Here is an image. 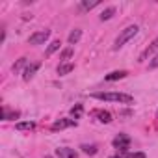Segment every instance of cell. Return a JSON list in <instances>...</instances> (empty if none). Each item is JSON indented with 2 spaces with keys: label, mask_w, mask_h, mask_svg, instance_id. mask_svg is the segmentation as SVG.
<instances>
[{
  "label": "cell",
  "mask_w": 158,
  "mask_h": 158,
  "mask_svg": "<svg viewBox=\"0 0 158 158\" xmlns=\"http://www.w3.org/2000/svg\"><path fill=\"white\" fill-rule=\"evenodd\" d=\"M93 99L97 101H106V102H121V104H132L134 97L128 93H115V91H99V93H91Z\"/></svg>",
  "instance_id": "6da1fadb"
},
{
  "label": "cell",
  "mask_w": 158,
  "mask_h": 158,
  "mask_svg": "<svg viewBox=\"0 0 158 158\" xmlns=\"http://www.w3.org/2000/svg\"><path fill=\"white\" fill-rule=\"evenodd\" d=\"M138 30H139V28H138V24H130V26H127V28L117 35V39H115V43H114V50H119L127 41H130V39L138 34Z\"/></svg>",
  "instance_id": "7a4b0ae2"
},
{
  "label": "cell",
  "mask_w": 158,
  "mask_h": 158,
  "mask_svg": "<svg viewBox=\"0 0 158 158\" xmlns=\"http://www.w3.org/2000/svg\"><path fill=\"white\" fill-rule=\"evenodd\" d=\"M112 145H114L117 151H121V152H127V151H128V147H130V138H128L127 134H117V136L114 138Z\"/></svg>",
  "instance_id": "3957f363"
},
{
  "label": "cell",
  "mask_w": 158,
  "mask_h": 158,
  "mask_svg": "<svg viewBox=\"0 0 158 158\" xmlns=\"http://www.w3.org/2000/svg\"><path fill=\"white\" fill-rule=\"evenodd\" d=\"M48 35H50L48 30H39V32H35V34H32V35L28 37V43H30V45H43V43L48 39Z\"/></svg>",
  "instance_id": "277c9868"
},
{
  "label": "cell",
  "mask_w": 158,
  "mask_h": 158,
  "mask_svg": "<svg viewBox=\"0 0 158 158\" xmlns=\"http://www.w3.org/2000/svg\"><path fill=\"white\" fill-rule=\"evenodd\" d=\"M69 127H76V121L74 119H69V117H63V119H58V121H54L52 123V127H50V130H63V128H69Z\"/></svg>",
  "instance_id": "5b68a950"
},
{
  "label": "cell",
  "mask_w": 158,
  "mask_h": 158,
  "mask_svg": "<svg viewBox=\"0 0 158 158\" xmlns=\"http://www.w3.org/2000/svg\"><path fill=\"white\" fill-rule=\"evenodd\" d=\"M39 67H41V63H39V61H35V63H30V65L24 69V73H23L24 82H30V80H32V78H34V74L39 71Z\"/></svg>",
  "instance_id": "8992f818"
},
{
  "label": "cell",
  "mask_w": 158,
  "mask_h": 158,
  "mask_svg": "<svg viewBox=\"0 0 158 158\" xmlns=\"http://www.w3.org/2000/svg\"><path fill=\"white\" fill-rule=\"evenodd\" d=\"M91 115L97 117V121H101V123H112V114H110L108 110H101V108H97V110L91 112Z\"/></svg>",
  "instance_id": "52a82bcc"
},
{
  "label": "cell",
  "mask_w": 158,
  "mask_h": 158,
  "mask_svg": "<svg viewBox=\"0 0 158 158\" xmlns=\"http://www.w3.org/2000/svg\"><path fill=\"white\" fill-rule=\"evenodd\" d=\"M56 156L58 158H78V152L74 149H71V147H58Z\"/></svg>",
  "instance_id": "ba28073f"
},
{
  "label": "cell",
  "mask_w": 158,
  "mask_h": 158,
  "mask_svg": "<svg viewBox=\"0 0 158 158\" xmlns=\"http://www.w3.org/2000/svg\"><path fill=\"white\" fill-rule=\"evenodd\" d=\"M156 50H158V37H156V39H154V41H152V43H151L143 52H141V54H139V60H138V61H145V60H147L149 56H152Z\"/></svg>",
  "instance_id": "9c48e42d"
},
{
  "label": "cell",
  "mask_w": 158,
  "mask_h": 158,
  "mask_svg": "<svg viewBox=\"0 0 158 158\" xmlns=\"http://www.w3.org/2000/svg\"><path fill=\"white\" fill-rule=\"evenodd\" d=\"M19 117H21V112H17V110H10L8 106L2 108V119H4V121H11V119H19Z\"/></svg>",
  "instance_id": "30bf717a"
},
{
  "label": "cell",
  "mask_w": 158,
  "mask_h": 158,
  "mask_svg": "<svg viewBox=\"0 0 158 158\" xmlns=\"http://www.w3.org/2000/svg\"><path fill=\"white\" fill-rule=\"evenodd\" d=\"M128 73L127 71H114V73H110V74H106L104 76V80L106 82H114V80H121V78H125Z\"/></svg>",
  "instance_id": "8fae6325"
},
{
  "label": "cell",
  "mask_w": 158,
  "mask_h": 158,
  "mask_svg": "<svg viewBox=\"0 0 158 158\" xmlns=\"http://www.w3.org/2000/svg\"><path fill=\"white\" fill-rule=\"evenodd\" d=\"M80 37H82V30H80V28H74V30L69 34L67 41H69V45H76L78 41H80Z\"/></svg>",
  "instance_id": "7c38bea8"
},
{
  "label": "cell",
  "mask_w": 158,
  "mask_h": 158,
  "mask_svg": "<svg viewBox=\"0 0 158 158\" xmlns=\"http://www.w3.org/2000/svg\"><path fill=\"white\" fill-rule=\"evenodd\" d=\"M97 6H101L99 0H93V2H80V4H78V10H80V11H91Z\"/></svg>",
  "instance_id": "4fadbf2b"
},
{
  "label": "cell",
  "mask_w": 158,
  "mask_h": 158,
  "mask_svg": "<svg viewBox=\"0 0 158 158\" xmlns=\"http://www.w3.org/2000/svg\"><path fill=\"white\" fill-rule=\"evenodd\" d=\"M73 69H74V63H60V65H58V74H60V76L69 74Z\"/></svg>",
  "instance_id": "5bb4252c"
},
{
  "label": "cell",
  "mask_w": 158,
  "mask_h": 158,
  "mask_svg": "<svg viewBox=\"0 0 158 158\" xmlns=\"http://www.w3.org/2000/svg\"><path fill=\"white\" fill-rule=\"evenodd\" d=\"M28 65H30V63H28V58H19V60H17V63H13V67H11V69H13V73H19L23 67L26 69Z\"/></svg>",
  "instance_id": "9a60e30c"
},
{
  "label": "cell",
  "mask_w": 158,
  "mask_h": 158,
  "mask_svg": "<svg viewBox=\"0 0 158 158\" xmlns=\"http://www.w3.org/2000/svg\"><path fill=\"white\" fill-rule=\"evenodd\" d=\"M15 128H17V130H28V132H30V130L35 128V123H34V121H23V123H17Z\"/></svg>",
  "instance_id": "2e32d148"
},
{
  "label": "cell",
  "mask_w": 158,
  "mask_h": 158,
  "mask_svg": "<svg viewBox=\"0 0 158 158\" xmlns=\"http://www.w3.org/2000/svg\"><path fill=\"white\" fill-rule=\"evenodd\" d=\"M114 15H115V8H114V6H112V8H106V10L101 13V21H110Z\"/></svg>",
  "instance_id": "e0dca14e"
},
{
  "label": "cell",
  "mask_w": 158,
  "mask_h": 158,
  "mask_svg": "<svg viewBox=\"0 0 158 158\" xmlns=\"http://www.w3.org/2000/svg\"><path fill=\"white\" fill-rule=\"evenodd\" d=\"M60 45H61V43H60V39H54V41L48 45V48H47V56H52V54L60 48Z\"/></svg>",
  "instance_id": "ac0fdd59"
},
{
  "label": "cell",
  "mask_w": 158,
  "mask_h": 158,
  "mask_svg": "<svg viewBox=\"0 0 158 158\" xmlns=\"http://www.w3.org/2000/svg\"><path fill=\"white\" fill-rule=\"evenodd\" d=\"M82 112H84V108H82V104H74L73 108H71V115L74 117V119H78L82 115Z\"/></svg>",
  "instance_id": "d6986e66"
},
{
  "label": "cell",
  "mask_w": 158,
  "mask_h": 158,
  "mask_svg": "<svg viewBox=\"0 0 158 158\" xmlns=\"http://www.w3.org/2000/svg\"><path fill=\"white\" fill-rule=\"evenodd\" d=\"M80 149H82L86 154H95V152H97V145H82Z\"/></svg>",
  "instance_id": "ffe728a7"
},
{
  "label": "cell",
  "mask_w": 158,
  "mask_h": 158,
  "mask_svg": "<svg viewBox=\"0 0 158 158\" xmlns=\"http://www.w3.org/2000/svg\"><path fill=\"white\" fill-rule=\"evenodd\" d=\"M73 56V48H65L63 52H61V56H60V60H69Z\"/></svg>",
  "instance_id": "44dd1931"
},
{
  "label": "cell",
  "mask_w": 158,
  "mask_h": 158,
  "mask_svg": "<svg viewBox=\"0 0 158 158\" xmlns=\"http://www.w3.org/2000/svg\"><path fill=\"white\" fill-rule=\"evenodd\" d=\"M158 67V52H156V56L149 61V69H156Z\"/></svg>",
  "instance_id": "7402d4cb"
},
{
  "label": "cell",
  "mask_w": 158,
  "mask_h": 158,
  "mask_svg": "<svg viewBox=\"0 0 158 158\" xmlns=\"http://www.w3.org/2000/svg\"><path fill=\"white\" fill-rule=\"evenodd\" d=\"M130 158H145V154H143V152H132Z\"/></svg>",
  "instance_id": "603a6c76"
},
{
  "label": "cell",
  "mask_w": 158,
  "mask_h": 158,
  "mask_svg": "<svg viewBox=\"0 0 158 158\" xmlns=\"http://www.w3.org/2000/svg\"><path fill=\"white\" fill-rule=\"evenodd\" d=\"M110 158H123L121 154H114V156H110Z\"/></svg>",
  "instance_id": "cb8c5ba5"
},
{
  "label": "cell",
  "mask_w": 158,
  "mask_h": 158,
  "mask_svg": "<svg viewBox=\"0 0 158 158\" xmlns=\"http://www.w3.org/2000/svg\"><path fill=\"white\" fill-rule=\"evenodd\" d=\"M45 158H52V156H48V154H47V156H45Z\"/></svg>",
  "instance_id": "d4e9b609"
}]
</instances>
